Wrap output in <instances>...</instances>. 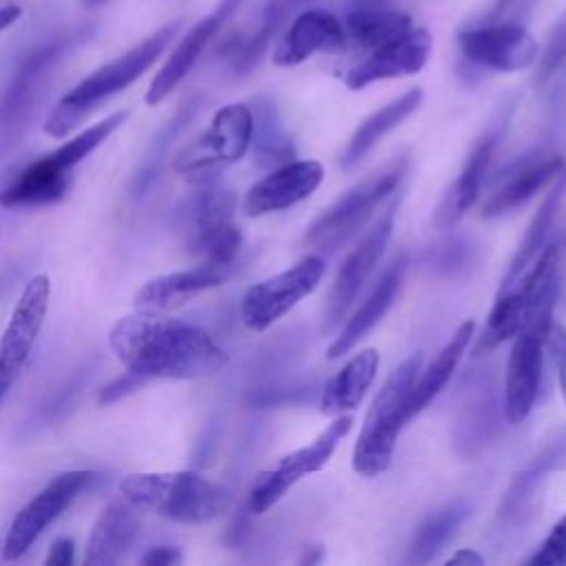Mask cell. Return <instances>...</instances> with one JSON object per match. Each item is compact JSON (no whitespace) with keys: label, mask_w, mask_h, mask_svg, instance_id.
Returning a JSON list of instances; mask_svg holds the SVG:
<instances>
[{"label":"cell","mask_w":566,"mask_h":566,"mask_svg":"<svg viewBox=\"0 0 566 566\" xmlns=\"http://www.w3.org/2000/svg\"><path fill=\"white\" fill-rule=\"evenodd\" d=\"M394 7L391 0H349L347 11H369V9H387Z\"/></svg>","instance_id":"cell-45"},{"label":"cell","mask_w":566,"mask_h":566,"mask_svg":"<svg viewBox=\"0 0 566 566\" xmlns=\"http://www.w3.org/2000/svg\"><path fill=\"white\" fill-rule=\"evenodd\" d=\"M325 274L321 256H305L292 268L252 285L241 298V321L252 332H263L316 290Z\"/></svg>","instance_id":"cell-10"},{"label":"cell","mask_w":566,"mask_h":566,"mask_svg":"<svg viewBox=\"0 0 566 566\" xmlns=\"http://www.w3.org/2000/svg\"><path fill=\"white\" fill-rule=\"evenodd\" d=\"M431 53V33L427 29L411 27L402 35L371 49V53L354 64L347 75L345 84L352 91H360L374 82L413 75L418 73Z\"/></svg>","instance_id":"cell-15"},{"label":"cell","mask_w":566,"mask_h":566,"mask_svg":"<svg viewBox=\"0 0 566 566\" xmlns=\"http://www.w3.org/2000/svg\"><path fill=\"white\" fill-rule=\"evenodd\" d=\"M447 564H455V566H482L484 564V557L478 555L475 551H467V548H460L455 551Z\"/></svg>","instance_id":"cell-44"},{"label":"cell","mask_w":566,"mask_h":566,"mask_svg":"<svg viewBox=\"0 0 566 566\" xmlns=\"http://www.w3.org/2000/svg\"><path fill=\"white\" fill-rule=\"evenodd\" d=\"M115 358L146 378L192 380L221 371L228 354L201 327L155 312L119 318L108 332Z\"/></svg>","instance_id":"cell-1"},{"label":"cell","mask_w":566,"mask_h":566,"mask_svg":"<svg viewBox=\"0 0 566 566\" xmlns=\"http://www.w3.org/2000/svg\"><path fill=\"white\" fill-rule=\"evenodd\" d=\"M535 0H495L478 22H522L531 13Z\"/></svg>","instance_id":"cell-39"},{"label":"cell","mask_w":566,"mask_h":566,"mask_svg":"<svg viewBox=\"0 0 566 566\" xmlns=\"http://www.w3.org/2000/svg\"><path fill=\"white\" fill-rule=\"evenodd\" d=\"M241 2L243 0H221L210 15L199 20L179 40V44L175 46L170 57L164 62V66L157 71V75L153 77V82L146 91V104L148 106H157L188 75V71L195 66V62L199 60V55L203 53L208 42L217 35V31L239 9Z\"/></svg>","instance_id":"cell-19"},{"label":"cell","mask_w":566,"mask_h":566,"mask_svg":"<svg viewBox=\"0 0 566 566\" xmlns=\"http://www.w3.org/2000/svg\"><path fill=\"white\" fill-rule=\"evenodd\" d=\"M509 113H502L489 128L486 133L478 139V144L473 146V150L469 153L460 175L455 177V181L449 186L447 195L442 197V201L438 203L436 212H433V226L438 230H447L451 226H455L467 212L469 208L475 203L478 195H480V188L484 184V177H486V168L491 164V157H493V150L504 133V126H506V119H509Z\"/></svg>","instance_id":"cell-17"},{"label":"cell","mask_w":566,"mask_h":566,"mask_svg":"<svg viewBox=\"0 0 566 566\" xmlns=\"http://www.w3.org/2000/svg\"><path fill=\"white\" fill-rule=\"evenodd\" d=\"M347 44L343 22L325 9L298 13L279 38L272 60L276 66H296L314 53H338Z\"/></svg>","instance_id":"cell-18"},{"label":"cell","mask_w":566,"mask_h":566,"mask_svg":"<svg viewBox=\"0 0 566 566\" xmlns=\"http://www.w3.org/2000/svg\"><path fill=\"white\" fill-rule=\"evenodd\" d=\"M564 458H566V431H559L517 471V475L509 484L497 509V522L502 524V528L509 524H517L526 515L539 484L544 482V475L557 469L564 462Z\"/></svg>","instance_id":"cell-25"},{"label":"cell","mask_w":566,"mask_h":566,"mask_svg":"<svg viewBox=\"0 0 566 566\" xmlns=\"http://www.w3.org/2000/svg\"><path fill=\"white\" fill-rule=\"evenodd\" d=\"M559 256L562 250L557 243L544 245L533 268H526V272L511 287L497 292V301L486 318L484 334L475 347L478 354L495 349L504 340L513 338L528 318V312L533 310L537 298L548 290L557 287Z\"/></svg>","instance_id":"cell-8"},{"label":"cell","mask_w":566,"mask_h":566,"mask_svg":"<svg viewBox=\"0 0 566 566\" xmlns=\"http://www.w3.org/2000/svg\"><path fill=\"white\" fill-rule=\"evenodd\" d=\"M380 356L374 347L354 354L325 385L321 396V411L327 416L352 411L360 405L378 371Z\"/></svg>","instance_id":"cell-27"},{"label":"cell","mask_w":566,"mask_h":566,"mask_svg":"<svg viewBox=\"0 0 566 566\" xmlns=\"http://www.w3.org/2000/svg\"><path fill=\"white\" fill-rule=\"evenodd\" d=\"M405 168L407 159L398 157L352 186L307 228L305 241L318 250H336L343 245L352 234L360 230L376 206L400 184Z\"/></svg>","instance_id":"cell-7"},{"label":"cell","mask_w":566,"mask_h":566,"mask_svg":"<svg viewBox=\"0 0 566 566\" xmlns=\"http://www.w3.org/2000/svg\"><path fill=\"white\" fill-rule=\"evenodd\" d=\"M250 142L252 108L248 104H228L219 108L210 126L177 155L175 168L188 181L210 184L223 166L245 155Z\"/></svg>","instance_id":"cell-6"},{"label":"cell","mask_w":566,"mask_h":566,"mask_svg":"<svg viewBox=\"0 0 566 566\" xmlns=\"http://www.w3.org/2000/svg\"><path fill=\"white\" fill-rule=\"evenodd\" d=\"M71 186V177L57 175L44 157L20 170L7 188L0 190V206L4 208H29L60 201Z\"/></svg>","instance_id":"cell-29"},{"label":"cell","mask_w":566,"mask_h":566,"mask_svg":"<svg viewBox=\"0 0 566 566\" xmlns=\"http://www.w3.org/2000/svg\"><path fill=\"white\" fill-rule=\"evenodd\" d=\"M422 88H409L407 93L398 95L376 113H371L360 126L354 130L352 139L347 142L343 155H340V166L343 168H354L389 130L400 126L411 113L418 111L422 104Z\"/></svg>","instance_id":"cell-28"},{"label":"cell","mask_w":566,"mask_h":566,"mask_svg":"<svg viewBox=\"0 0 566 566\" xmlns=\"http://www.w3.org/2000/svg\"><path fill=\"white\" fill-rule=\"evenodd\" d=\"M177 562H181V553L175 546H153L142 557V564H148V566H170Z\"/></svg>","instance_id":"cell-43"},{"label":"cell","mask_w":566,"mask_h":566,"mask_svg":"<svg viewBox=\"0 0 566 566\" xmlns=\"http://www.w3.org/2000/svg\"><path fill=\"white\" fill-rule=\"evenodd\" d=\"M254 157L261 166H281L292 161L294 144L279 122V113L272 99L259 97L252 108V142Z\"/></svg>","instance_id":"cell-32"},{"label":"cell","mask_w":566,"mask_h":566,"mask_svg":"<svg viewBox=\"0 0 566 566\" xmlns=\"http://www.w3.org/2000/svg\"><path fill=\"white\" fill-rule=\"evenodd\" d=\"M555 298L557 290L542 294L520 332L513 336L504 380V416L513 424L522 422L535 405L542 371V349L553 325Z\"/></svg>","instance_id":"cell-5"},{"label":"cell","mask_w":566,"mask_h":566,"mask_svg":"<svg viewBox=\"0 0 566 566\" xmlns=\"http://www.w3.org/2000/svg\"><path fill=\"white\" fill-rule=\"evenodd\" d=\"M283 20V7L270 4L263 13V20L259 24V29L250 35H232L226 44H223V55L228 57L230 66L237 73H248L254 64H259V60L263 57L265 49L270 46V40L276 31V27Z\"/></svg>","instance_id":"cell-35"},{"label":"cell","mask_w":566,"mask_h":566,"mask_svg":"<svg viewBox=\"0 0 566 566\" xmlns=\"http://www.w3.org/2000/svg\"><path fill=\"white\" fill-rule=\"evenodd\" d=\"M139 506L122 500H113L93 524V531L86 539L84 564L91 566H111L122 559V555L133 544L139 528Z\"/></svg>","instance_id":"cell-24"},{"label":"cell","mask_w":566,"mask_h":566,"mask_svg":"<svg viewBox=\"0 0 566 566\" xmlns=\"http://www.w3.org/2000/svg\"><path fill=\"white\" fill-rule=\"evenodd\" d=\"M475 332V321H464L458 325V329L453 332V336L444 343V347L436 354V358L418 371L411 391H409V400H407V416L409 420L420 413L449 382V378L453 376V371L458 369L471 338Z\"/></svg>","instance_id":"cell-26"},{"label":"cell","mask_w":566,"mask_h":566,"mask_svg":"<svg viewBox=\"0 0 566 566\" xmlns=\"http://www.w3.org/2000/svg\"><path fill=\"white\" fill-rule=\"evenodd\" d=\"M407 254L400 252L394 256V261L382 270L380 279L376 281V285L371 287L369 296L363 301V305L347 318V323L343 325L340 334L336 336V340L329 345L327 356L329 358H338L343 354H347L391 307V303L396 301L400 285L405 281V272H407Z\"/></svg>","instance_id":"cell-23"},{"label":"cell","mask_w":566,"mask_h":566,"mask_svg":"<svg viewBox=\"0 0 566 566\" xmlns=\"http://www.w3.org/2000/svg\"><path fill=\"white\" fill-rule=\"evenodd\" d=\"M420 367L422 354L416 352L389 374L374 396L352 455V464L358 475L374 478L391 464L398 433L409 422L407 400Z\"/></svg>","instance_id":"cell-4"},{"label":"cell","mask_w":566,"mask_h":566,"mask_svg":"<svg viewBox=\"0 0 566 566\" xmlns=\"http://www.w3.org/2000/svg\"><path fill=\"white\" fill-rule=\"evenodd\" d=\"M230 276V268L223 265H212V263H199L192 270H181V272H168L159 274L150 281H146L137 292H135V307L139 312H172L201 292L221 285Z\"/></svg>","instance_id":"cell-21"},{"label":"cell","mask_w":566,"mask_h":566,"mask_svg":"<svg viewBox=\"0 0 566 566\" xmlns=\"http://www.w3.org/2000/svg\"><path fill=\"white\" fill-rule=\"evenodd\" d=\"M469 504L462 500H455L447 504L444 509L436 511L422 526L416 531L411 544H409V555L407 562L411 564H429L438 551L455 535V531L462 526V522L469 517Z\"/></svg>","instance_id":"cell-33"},{"label":"cell","mask_w":566,"mask_h":566,"mask_svg":"<svg viewBox=\"0 0 566 566\" xmlns=\"http://www.w3.org/2000/svg\"><path fill=\"white\" fill-rule=\"evenodd\" d=\"M564 192H566V168L551 181L548 195L542 199L535 217L528 223V230H526L520 248L515 250V254H513V259H511V263L504 272L500 292L511 287L526 272V268L535 261L539 250L546 245V239H548V232H551V226H553V219H555V212L559 208V201H562Z\"/></svg>","instance_id":"cell-31"},{"label":"cell","mask_w":566,"mask_h":566,"mask_svg":"<svg viewBox=\"0 0 566 566\" xmlns=\"http://www.w3.org/2000/svg\"><path fill=\"white\" fill-rule=\"evenodd\" d=\"M203 188L195 195H190L177 210H175V223L179 232L184 234L186 243L195 241L203 232L228 223L232 219L237 199L230 190L217 188L210 184H201Z\"/></svg>","instance_id":"cell-30"},{"label":"cell","mask_w":566,"mask_h":566,"mask_svg":"<svg viewBox=\"0 0 566 566\" xmlns=\"http://www.w3.org/2000/svg\"><path fill=\"white\" fill-rule=\"evenodd\" d=\"M119 491L135 506L184 524L210 522L232 502V493L223 484L195 471L128 473L122 478Z\"/></svg>","instance_id":"cell-2"},{"label":"cell","mask_w":566,"mask_h":566,"mask_svg":"<svg viewBox=\"0 0 566 566\" xmlns=\"http://www.w3.org/2000/svg\"><path fill=\"white\" fill-rule=\"evenodd\" d=\"M323 181V166L316 159L287 161L276 166L270 175L256 181L245 199L243 212L250 217H261L292 208L294 203L307 199Z\"/></svg>","instance_id":"cell-16"},{"label":"cell","mask_w":566,"mask_h":566,"mask_svg":"<svg viewBox=\"0 0 566 566\" xmlns=\"http://www.w3.org/2000/svg\"><path fill=\"white\" fill-rule=\"evenodd\" d=\"M467 64L489 71H522L537 60V42L522 22H475L458 33Z\"/></svg>","instance_id":"cell-12"},{"label":"cell","mask_w":566,"mask_h":566,"mask_svg":"<svg viewBox=\"0 0 566 566\" xmlns=\"http://www.w3.org/2000/svg\"><path fill=\"white\" fill-rule=\"evenodd\" d=\"M548 340H551V347H553V354H555L559 389H562V396H564V400H566V329L551 325Z\"/></svg>","instance_id":"cell-41"},{"label":"cell","mask_w":566,"mask_h":566,"mask_svg":"<svg viewBox=\"0 0 566 566\" xmlns=\"http://www.w3.org/2000/svg\"><path fill=\"white\" fill-rule=\"evenodd\" d=\"M177 31H179V22L166 24L159 31L150 33L146 40H142L137 46L126 51L124 55L115 57L113 62L99 66L95 73L86 75L49 113L44 122V133L51 137L69 135L93 108H97L111 95L124 91L146 69H150L155 60L168 49Z\"/></svg>","instance_id":"cell-3"},{"label":"cell","mask_w":566,"mask_h":566,"mask_svg":"<svg viewBox=\"0 0 566 566\" xmlns=\"http://www.w3.org/2000/svg\"><path fill=\"white\" fill-rule=\"evenodd\" d=\"M73 553H75V544L73 539L69 537H60L51 544L49 548V555H46V564H53V566H69L73 562Z\"/></svg>","instance_id":"cell-42"},{"label":"cell","mask_w":566,"mask_h":566,"mask_svg":"<svg viewBox=\"0 0 566 566\" xmlns=\"http://www.w3.org/2000/svg\"><path fill=\"white\" fill-rule=\"evenodd\" d=\"M564 168L566 164L562 157H548L542 150L520 157L515 164L506 168V177H502L500 188L484 201L482 217L495 219L524 206L544 186H548Z\"/></svg>","instance_id":"cell-20"},{"label":"cell","mask_w":566,"mask_h":566,"mask_svg":"<svg viewBox=\"0 0 566 566\" xmlns=\"http://www.w3.org/2000/svg\"><path fill=\"white\" fill-rule=\"evenodd\" d=\"M352 422V416L338 413V418H334V422L327 424L310 444L285 453L276 464L261 471L248 493V509L256 515L270 511L303 475L323 469L340 440L349 433Z\"/></svg>","instance_id":"cell-9"},{"label":"cell","mask_w":566,"mask_h":566,"mask_svg":"<svg viewBox=\"0 0 566 566\" xmlns=\"http://www.w3.org/2000/svg\"><path fill=\"white\" fill-rule=\"evenodd\" d=\"M104 2H108V0H82V4H84V7H91V9H93V7H99V4H104Z\"/></svg>","instance_id":"cell-47"},{"label":"cell","mask_w":566,"mask_h":566,"mask_svg":"<svg viewBox=\"0 0 566 566\" xmlns=\"http://www.w3.org/2000/svg\"><path fill=\"white\" fill-rule=\"evenodd\" d=\"M20 7L18 4H7V7H0V31H4L7 27H11L18 18H20Z\"/></svg>","instance_id":"cell-46"},{"label":"cell","mask_w":566,"mask_h":566,"mask_svg":"<svg viewBox=\"0 0 566 566\" xmlns=\"http://www.w3.org/2000/svg\"><path fill=\"white\" fill-rule=\"evenodd\" d=\"M146 380H148L146 376H142V374H137V371H133V369H128L126 374L117 376L115 380H111L108 385H104V387L99 389L97 402H99V405H111V402H115V400H119V398L133 394L135 389H139Z\"/></svg>","instance_id":"cell-40"},{"label":"cell","mask_w":566,"mask_h":566,"mask_svg":"<svg viewBox=\"0 0 566 566\" xmlns=\"http://www.w3.org/2000/svg\"><path fill=\"white\" fill-rule=\"evenodd\" d=\"M564 64H566V13L548 33V40L537 62V84L548 82Z\"/></svg>","instance_id":"cell-37"},{"label":"cell","mask_w":566,"mask_h":566,"mask_svg":"<svg viewBox=\"0 0 566 566\" xmlns=\"http://www.w3.org/2000/svg\"><path fill=\"white\" fill-rule=\"evenodd\" d=\"M394 217H396V203L389 206L378 217V221L371 226V230L360 239V243L347 254V259L338 268L332 290H329V296H327V305H325L323 327L327 332H332L334 327L340 325V321L345 318L354 298L358 296L363 283L371 274L374 265L380 261V256L391 239Z\"/></svg>","instance_id":"cell-14"},{"label":"cell","mask_w":566,"mask_h":566,"mask_svg":"<svg viewBox=\"0 0 566 566\" xmlns=\"http://www.w3.org/2000/svg\"><path fill=\"white\" fill-rule=\"evenodd\" d=\"M533 566H566V513L551 528L544 544L531 557Z\"/></svg>","instance_id":"cell-38"},{"label":"cell","mask_w":566,"mask_h":566,"mask_svg":"<svg viewBox=\"0 0 566 566\" xmlns=\"http://www.w3.org/2000/svg\"><path fill=\"white\" fill-rule=\"evenodd\" d=\"M93 478V471L73 469L55 475L44 489H40L11 520L2 544V557L18 559L24 555Z\"/></svg>","instance_id":"cell-13"},{"label":"cell","mask_w":566,"mask_h":566,"mask_svg":"<svg viewBox=\"0 0 566 566\" xmlns=\"http://www.w3.org/2000/svg\"><path fill=\"white\" fill-rule=\"evenodd\" d=\"M51 281L46 274H33L9 316L0 336V402L24 369L33 345L44 327L49 312Z\"/></svg>","instance_id":"cell-11"},{"label":"cell","mask_w":566,"mask_h":566,"mask_svg":"<svg viewBox=\"0 0 566 566\" xmlns=\"http://www.w3.org/2000/svg\"><path fill=\"white\" fill-rule=\"evenodd\" d=\"M345 33L363 49H376L405 31H409L411 18L400 9H369V11H347Z\"/></svg>","instance_id":"cell-34"},{"label":"cell","mask_w":566,"mask_h":566,"mask_svg":"<svg viewBox=\"0 0 566 566\" xmlns=\"http://www.w3.org/2000/svg\"><path fill=\"white\" fill-rule=\"evenodd\" d=\"M73 44H75V35H60L40 44L20 62L0 99L2 126L15 124L20 117L29 113L40 86L44 84V77L53 71V66Z\"/></svg>","instance_id":"cell-22"},{"label":"cell","mask_w":566,"mask_h":566,"mask_svg":"<svg viewBox=\"0 0 566 566\" xmlns=\"http://www.w3.org/2000/svg\"><path fill=\"white\" fill-rule=\"evenodd\" d=\"M186 245L192 254L201 256V263L232 268L241 248V232L232 221H228L203 232L201 237H197Z\"/></svg>","instance_id":"cell-36"}]
</instances>
